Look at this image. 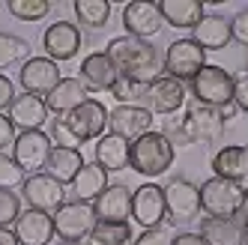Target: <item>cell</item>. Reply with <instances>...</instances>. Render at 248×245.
Wrapping results in <instances>:
<instances>
[{"label": "cell", "mask_w": 248, "mask_h": 245, "mask_svg": "<svg viewBox=\"0 0 248 245\" xmlns=\"http://www.w3.org/2000/svg\"><path fill=\"white\" fill-rule=\"evenodd\" d=\"M203 66H206V51L201 45H194L188 36L173 39L165 51V75L183 81V84H188Z\"/></svg>", "instance_id": "9"}, {"label": "cell", "mask_w": 248, "mask_h": 245, "mask_svg": "<svg viewBox=\"0 0 248 245\" xmlns=\"http://www.w3.org/2000/svg\"><path fill=\"white\" fill-rule=\"evenodd\" d=\"M173 236L168 233V227H150V230H140V236L132 239V245H170Z\"/></svg>", "instance_id": "37"}, {"label": "cell", "mask_w": 248, "mask_h": 245, "mask_svg": "<svg viewBox=\"0 0 248 245\" xmlns=\"http://www.w3.org/2000/svg\"><path fill=\"white\" fill-rule=\"evenodd\" d=\"M81 45H84V36H81L78 24L66 21V18H60V21H54V24H48V30L42 33L45 57L54 60V63H66V60L78 57Z\"/></svg>", "instance_id": "13"}, {"label": "cell", "mask_w": 248, "mask_h": 245, "mask_svg": "<svg viewBox=\"0 0 248 245\" xmlns=\"http://www.w3.org/2000/svg\"><path fill=\"white\" fill-rule=\"evenodd\" d=\"M129 153H132V144L123 141V138L105 132L99 141H96V155L93 162L102 168V170H126L129 168Z\"/></svg>", "instance_id": "28"}, {"label": "cell", "mask_w": 248, "mask_h": 245, "mask_svg": "<svg viewBox=\"0 0 248 245\" xmlns=\"http://www.w3.org/2000/svg\"><path fill=\"white\" fill-rule=\"evenodd\" d=\"M245 185L233 180H221V177H209L201 183V213L209 218H239L245 209Z\"/></svg>", "instance_id": "4"}, {"label": "cell", "mask_w": 248, "mask_h": 245, "mask_svg": "<svg viewBox=\"0 0 248 245\" xmlns=\"http://www.w3.org/2000/svg\"><path fill=\"white\" fill-rule=\"evenodd\" d=\"M242 213H248V191H245V209H242Z\"/></svg>", "instance_id": "48"}, {"label": "cell", "mask_w": 248, "mask_h": 245, "mask_svg": "<svg viewBox=\"0 0 248 245\" xmlns=\"http://www.w3.org/2000/svg\"><path fill=\"white\" fill-rule=\"evenodd\" d=\"M186 96H188V90L183 81H176L170 75H158L153 84H147L144 108L153 117H173L186 105Z\"/></svg>", "instance_id": "11"}, {"label": "cell", "mask_w": 248, "mask_h": 245, "mask_svg": "<svg viewBox=\"0 0 248 245\" xmlns=\"http://www.w3.org/2000/svg\"><path fill=\"white\" fill-rule=\"evenodd\" d=\"M51 135L36 129V132H18L15 135V144H12V159L27 177L30 173H42L45 162H48V153H51Z\"/></svg>", "instance_id": "12"}, {"label": "cell", "mask_w": 248, "mask_h": 245, "mask_svg": "<svg viewBox=\"0 0 248 245\" xmlns=\"http://www.w3.org/2000/svg\"><path fill=\"white\" fill-rule=\"evenodd\" d=\"M233 105L239 108V114H248V72L239 75L233 84Z\"/></svg>", "instance_id": "40"}, {"label": "cell", "mask_w": 248, "mask_h": 245, "mask_svg": "<svg viewBox=\"0 0 248 245\" xmlns=\"http://www.w3.org/2000/svg\"><path fill=\"white\" fill-rule=\"evenodd\" d=\"M81 81L90 93H102V90L111 93V87L120 81V72L105 51H93L81 60Z\"/></svg>", "instance_id": "20"}, {"label": "cell", "mask_w": 248, "mask_h": 245, "mask_svg": "<svg viewBox=\"0 0 248 245\" xmlns=\"http://www.w3.org/2000/svg\"><path fill=\"white\" fill-rule=\"evenodd\" d=\"M24 177L27 173L15 165V159L12 155H6V153H0V188H21V183H24Z\"/></svg>", "instance_id": "36"}, {"label": "cell", "mask_w": 248, "mask_h": 245, "mask_svg": "<svg viewBox=\"0 0 248 245\" xmlns=\"http://www.w3.org/2000/svg\"><path fill=\"white\" fill-rule=\"evenodd\" d=\"M162 135L173 144V150H176V147H188L186 135H183V126H180V120H173V117H168V120L162 122Z\"/></svg>", "instance_id": "39"}, {"label": "cell", "mask_w": 248, "mask_h": 245, "mask_svg": "<svg viewBox=\"0 0 248 245\" xmlns=\"http://www.w3.org/2000/svg\"><path fill=\"white\" fill-rule=\"evenodd\" d=\"M30 54V45L21 36H12V33H0V72L15 63H24Z\"/></svg>", "instance_id": "33"}, {"label": "cell", "mask_w": 248, "mask_h": 245, "mask_svg": "<svg viewBox=\"0 0 248 245\" xmlns=\"http://www.w3.org/2000/svg\"><path fill=\"white\" fill-rule=\"evenodd\" d=\"M180 126L188 144H216L224 138V126L218 108H209V105H188L186 114L180 117Z\"/></svg>", "instance_id": "8"}, {"label": "cell", "mask_w": 248, "mask_h": 245, "mask_svg": "<svg viewBox=\"0 0 248 245\" xmlns=\"http://www.w3.org/2000/svg\"><path fill=\"white\" fill-rule=\"evenodd\" d=\"M218 114H221L224 122H230V120H236V117H239V108H236L233 102H230V105H224V108H218Z\"/></svg>", "instance_id": "44"}, {"label": "cell", "mask_w": 248, "mask_h": 245, "mask_svg": "<svg viewBox=\"0 0 248 245\" xmlns=\"http://www.w3.org/2000/svg\"><path fill=\"white\" fill-rule=\"evenodd\" d=\"M153 126V114L144 105H117L114 111H108V132L123 138V141H138L140 135H147Z\"/></svg>", "instance_id": "17"}, {"label": "cell", "mask_w": 248, "mask_h": 245, "mask_svg": "<svg viewBox=\"0 0 248 245\" xmlns=\"http://www.w3.org/2000/svg\"><path fill=\"white\" fill-rule=\"evenodd\" d=\"M12 233L18 245H48L54 239V218L39 209H21V215L12 224Z\"/></svg>", "instance_id": "18"}, {"label": "cell", "mask_w": 248, "mask_h": 245, "mask_svg": "<svg viewBox=\"0 0 248 245\" xmlns=\"http://www.w3.org/2000/svg\"><path fill=\"white\" fill-rule=\"evenodd\" d=\"M170 245H206V242L201 239V233H188L186 230V233H176Z\"/></svg>", "instance_id": "43"}, {"label": "cell", "mask_w": 248, "mask_h": 245, "mask_svg": "<svg viewBox=\"0 0 248 245\" xmlns=\"http://www.w3.org/2000/svg\"><path fill=\"white\" fill-rule=\"evenodd\" d=\"M144 93H147V84L132 78H120L111 87V96L117 99V105H144Z\"/></svg>", "instance_id": "34"}, {"label": "cell", "mask_w": 248, "mask_h": 245, "mask_svg": "<svg viewBox=\"0 0 248 245\" xmlns=\"http://www.w3.org/2000/svg\"><path fill=\"white\" fill-rule=\"evenodd\" d=\"M194 45H201L203 51H224L230 42H233V33H230V18L218 12H206L203 18L191 27V36Z\"/></svg>", "instance_id": "19"}, {"label": "cell", "mask_w": 248, "mask_h": 245, "mask_svg": "<svg viewBox=\"0 0 248 245\" xmlns=\"http://www.w3.org/2000/svg\"><path fill=\"white\" fill-rule=\"evenodd\" d=\"M132 224L129 221H96V227L87 236V245H129Z\"/></svg>", "instance_id": "31"}, {"label": "cell", "mask_w": 248, "mask_h": 245, "mask_svg": "<svg viewBox=\"0 0 248 245\" xmlns=\"http://www.w3.org/2000/svg\"><path fill=\"white\" fill-rule=\"evenodd\" d=\"M108 129V108L99 99H87L84 105H78L75 111H69L66 117H54L51 120V144L54 147H75L81 150V144L87 141H99Z\"/></svg>", "instance_id": "2"}, {"label": "cell", "mask_w": 248, "mask_h": 245, "mask_svg": "<svg viewBox=\"0 0 248 245\" xmlns=\"http://www.w3.org/2000/svg\"><path fill=\"white\" fill-rule=\"evenodd\" d=\"M51 218H54V236L60 242H84L99 221L93 203H81V200H66Z\"/></svg>", "instance_id": "7"}, {"label": "cell", "mask_w": 248, "mask_h": 245, "mask_svg": "<svg viewBox=\"0 0 248 245\" xmlns=\"http://www.w3.org/2000/svg\"><path fill=\"white\" fill-rule=\"evenodd\" d=\"M230 33H233V42L248 45V6L239 9L233 18H230Z\"/></svg>", "instance_id": "38"}, {"label": "cell", "mask_w": 248, "mask_h": 245, "mask_svg": "<svg viewBox=\"0 0 248 245\" xmlns=\"http://www.w3.org/2000/svg\"><path fill=\"white\" fill-rule=\"evenodd\" d=\"M15 135H18V129L12 126V120L6 114H0V153H6V147L15 144Z\"/></svg>", "instance_id": "41"}, {"label": "cell", "mask_w": 248, "mask_h": 245, "mask_svg": "<svg viewBox=\"0 0 248 245\" xmlns=\"http://www.w3.org/2000/svg\"><path fill=\"white\" fill-rule=\"evenodd\" d=\"M21 198H24L27 209H39V213L54 215L66 203V185L51 180L48 173H30L21 183Z\"/></svg>", "instance_id": "10"}, {"label": "cell", "mask_w": 248, "mask_h": 245, "mask_svg": "<svg viewBox=\"0 0 248 245\" xmlns=\"http://www.w3.org/2000/svg\"><path fill=\"white\" fill-rule=\"evenodd\" d=\"M60 245H87V242H60Z\"/></svg>", "instance_id": "47"}, {"label": "cell", "mask_w": 248, "mask_h": 245, "mask_svg": "<svg viewBox=\"0 0 248 245\" xmlns=\"http://www.w3.org/2000/svg\"><path fill=\"white\" fill-rule=\"evenodd\" d=\"M0 245H18V239H15L9 227H0Z\"/></svg>", "instance_id": "45"}, {"label": "cell", "mask_w": 248, "mask_h": 245, "mask_svg": "<svg viewBox=\"0 0 248 245\" xmlns=\"http://www.w3.org/2000/svg\"><path fill=\"white\" fill-rule=\"evenodd\" d=\"M198 233L206 245H242V227L236 218H201Z\"/></svg>", "instance_id": "29"}, {"label": "cell", "mask_w": 248, "mask_h": 245, "mask_svg": "<svg viewBox=\"0 0 248 245\" xmlns=\"http://www.w3.org/2000/svg\"><path fill=\"white\" fill-rule=\"evenodd\" d=\"M173 144L168 141V138L162 132H147L140 135L138 141H132V153H129V168L135 173H140V177L147 180H155L162 177V173H168V168L173 165Z\"/></svg>", "instance_id": "3"}, {"label": "cell", "mask_w": 248, "mask_h": 245, "mask_svg": "<svg viewBox=\"0 0 248 245\" xmlns=\"http://www.w3.org/2000/svg\"><path fill=\"white\" fill-rule=\"evenodd\" d=\"M72 12L78 24L90 30H102L111 21V0H72Z\"/></svg>", "instance_id": "30"}, {"label": "cell", "mask_w": 248, "mask_h": 245, "mask_svg": "<svg viewBox=\"0 0 248 245\" xmlns=\"http://www.w3.org/2000/svg\"><path fill=\"white\" fill-rule=\"evenodd\" d=\"M108 170H102L96 162L87 165L78 170V177L69 183V191H72V200H81V203H93L105 188H108Z\"/></svg>", "instance_id": "27"}, {"label": "cell", "mask_w": 248, "mask_h": 245, "mask_svg": "<svg viewBox=\"0 0 248 245\" xmlns=\"http://www.w3.org/2000/svg\"><path fill=\"white\" fill-rule=\"evenodd\" d=\"M158 12L162 21L176 30H191L206 15L203 0H158Z\"/></svg>", "instance_id": "26"}, {"label": "cell", "mask_w": 248, "mask_h": 245, "mask_svg": "<svg viewBox=\"0 0 248 245\" xmlns=\"http://www.w3.org/2000/svg\"><path fill=\"white\" fill-rule=\"evenodd\" d=\"M209 165H212V177L233 180V183L248 188V144H242V147H236V144L221 147L209 159Z\"/></svg>", "instance_id": "21"}, {"label": "cell", "mask_w": 248, "mask_h": 245, "mask_svg": "<svg viewBox=\"0 0 248 245\" xmlns=\"http://www.w3.org/2000/svg\"><path fill=\"white\" fill-rule=\"evenodd\" d=\"M233 84H236V78L230 75L224 66L206 63L201 72L188 81V90H191V99L198 102V105L224 108V105L233 102Z\"/></svg>", "instance_id": "5"}, {"label": "cell", "mask_w": 248, "mask_h": 245, "mask_svg": "<svg viewBox=\"0 0 248 245\" xmlns=\"http://www.w3.org/2000/svg\"><path fill=\"white\" fill-rule=\"evenodd\" d=\"M123 27H126V36L150 42L165 27L158 3H153V0H132V3H126V9H123Z\"/></svg>", "instance_id": "16"}, {"label": "cell", "mask_w": 248, "mask_h": 245, "mask_svg": "<svg viewBox=\"0 0 248 245\" xmlns=\"http://www.w3.org/2000/svg\"><path fill=\"white\" fill-rule=\"evenodd\" d=\"M239 227H242V245H248V213H242V221H239Z\"/></svg>", "instance_id": "46"}, {"label": "cell", "mask_w": 248, "mask_h": 245, "mask_svg": "<svg viewBox=\"0 0 248 245\" xmlns=\"http://www.w3.org/2000/svg\"><path fill=\"white\" fill-rule=\"evenodd\" d=\"M132 218L140 224V230L150 227H162L168 221V209H165V191L155 183H144L140 188L132 191Z\"/></svg>", "instance_id": "15"}, {"label": "cell", "mask_w": 248, "mask_h": 245, "mask_svg": "<svg viewBox=\"0 0 248 245\" xmlns=\"http://www.w3.org/2000/svg\"><path fill=\"white\" fill-rule=\"evenodd\" d=\"M60 66L54 60H48L45 54L42 57H27L18 69V84H21V90L30 93V96H39L45 99L54 87L60 84Z\"/></svg>", "instance_id": "14"}, {"label": "cell", "mask_w": 248, "mask_h": 245, "mask_svg": "<svg viewBox=\"0 0 248 245\" xmlns=\"http://www.w3.org/2000/svg\"><path fill=\"white\" fill-rule=\"evenodd\" d=\"M12 99H15V87H12V81H9L3 72H0V114H3V111H9Z\"/></svg>", "instance_id": "42"}, {"label": "cell", "mask_w": 248, "mask_h": 245, "mask_svg": "<svg viewBox=\"0 0 248 245\" xmlns=\"http://www.w3.org/2000/svg\"><path fill=\"white\" fill-rule=\"evenodd\" d=\"M21 215V195L12 188H0V227H12Z\"/></svg>", "instance_id": "35"}, {"label": "cell", "mask_w": 248, "mask_h": 245, "mask_svg": "<svg viewBox=\"0 0 248 245\" xmlns=\"http://www.w3.org/2000/svg\"><path fill=\"white\" fill-rule=\"evenodd\" d=\"M87 99H90V90L84 87L81 78H60V84L45 96V108L54 117H66L69 111H75Z\"/></svg>", "instance_id": "24"}, {"label": "cell", "mask_w": 248, "mask_h": 245, "mask_svg": "<svg viewBox=\"0 0 248 245\" xmlns=\"http://www.w3.org/2000/svg\"><path fill=\"white\" fill-rule=\"evenodd\" d=\"M6 9L18 21H42L54 9V3L51 0H6Z\"/></svg>", "instance_id": "32"}, {"label": "cell", "mask_w": 248, "mask_h": 245, "mask_svg": "<svg viewBox=\"0 0 248 245\" xmlns=\"http://www.w3.org/2000/svg\"><path fill=\"white\" fill-rule=\"evenodd\" d=\"M6 117L12 120V126L18 129V132H36V129H42L45 122H48L45 99L30 96V93H18V96L12 99Z\"/></svg>", "instance_id": "22"}, {"label": "cell", "mask_w": 248, "mask_h": 245, "mask_svg": "<svg viewBox=\"0 0 248 245\" xmlns=\"http://www.w3.org/2000/svg\"><path fill=\"white\" fill-rule=\"evenodd\" d=\"M81 168H84V155H81V150H75V147H51L42 173H48V177L57 180L60 185H69V183L78 177Z\"/></svg>", "instance_id": "25"}, {"label": "cell", "mask_w": 248, "mask_h": 245, "mask_svg": "<svg viewBox=\"0 0 248 245\" xmlns=\"http://www.w3.org/2000/svg\"><path fill=\"white\" fill-rule=\"evenodd\" d=\"M245 66H248V57H245Z\"/></svg>", "instance_id": "49"}, {"label": "cell", "mask_w": 248, "mask_h": 245, "mask_svg": "<svg viewBox=\"0 0 248 245\" xmlns=\"http://www.w3.org/2000/svg\"><path fill=\"white\" fill-rule=\"evenodd\" d=\"M105 54L117 66L120 78H132L140 84H153L158 75H165V54L158 45L147 39H132V36H114L105 48Z\"/></svg>", "instance_id": "1"}, {"label": "cell", "mask_w": 248, "mask_h": 245, "mask_svg": "<svg viewBox=\"0 0 248 245\" xmlns=\"http://www.w3.org/2000/svg\"><path fill=\"white\" fill-rule=\"evenodd\" d=\"M165 191V209H168V224H191L201 215V185H194L186 177H173L168 185H162Z\"/></svg>", "instance_id": "6"}, {"label": "cell", "mask_w": 248, "mask_h": 245, "mask_svg": "<svg viewBox=\"0 0 248 245\" xmlns=\"http://www.w3.org/2000/svg\"><path fill=\"white\" fill-rule=\"evenodd\" d=\"M99 221H129L132 218V188L114 183L93 200Z\"/></svg>", "instance_id": "23"}]
</instances>
